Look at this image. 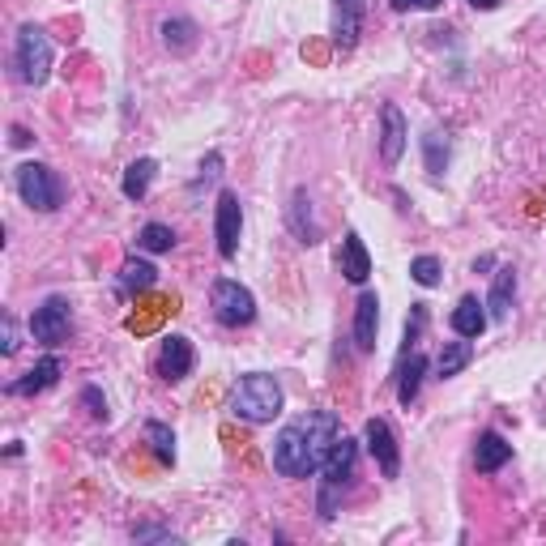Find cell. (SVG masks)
<instances>
[{
    "instance_id": "20",
    "label": "cell",
    "mask_w": 546,
    "mask_h": 546,
    "mask_svg": "<svg viewBox=\"0 0 546 546\" xmlns=\"http://www.w3.org/2000/svg\"><path fill=\"white\" fill-rule=\"evenodd\" d=\"M512 299H517V269L500 265V269H495V282H491V295H487V316L491 320H508Z\"/></svg>"
},
{
    "instance_id": "27",
    "label": "cell",
    "mask_w": 546,
    "mask_h": 546,
    "mask_svg": "<svg viewBox=\"0 0 546 546\" xmlns=\"http://www.w3.org/2000/svg\"><path fill=\"white\" fill-rule=\"evenodd\" d=\"M427 329V303H410V316H406V337H401V359L410 355V350H419V337Z\"/></svg>"
},
{
    "instance_id": "7",
    "label": "cell",
    "mask_w": 546,
    "mask_h": 546,
    "mask_svg": "<svg viewBox=\"0 0 546 546\" xmlns=\"http://www.w3.org/2000/svg\"><path fill=\"white\" fill-rule=\"evenodd\" d=\"M69 333H73V303L64 295H47L39 308L30 312V337L43 342L47 350L64 346V342H69Z\"/></svg>"
},
{
    "instance_id": "13",
    "label": "cell",
    "mask_w": 546,
    "mask_h": 546,
    "mask_svg": "<svg viewBox=\"0 0 546 546\" xmlns=\"http://www.w3.org/2000/svg\"><path fill=\"white\" fill-rule=\"evenodd\" d=\"M60 372H64V363H60L56 355H43L22 380H9L5 393H9V397H35V393H47V389H52V384L60 380Z\"/></svg>"
},
{
    "instance_id": "4",
    "label": "cell",
    "mask_w": 546,
    "mask_h": 546,
    "mask_svg": "<svg viewBox=\"0 0 546 546\" xmlns=\"http://www.w3.org/2000/svg\"><path fill=\"white\" fill-rule=\"evenodd\" d=\"M52 64H56V47L47 39V30L26 22L18 35H13V77L22 86H43L52 77Z\"/></svg>"
},
{
    "instance_id": "29",
    "label": "cell",
    "mask_w": 546,
    "mask_h": 546,
    "mask_svg": "<svg viewBox=\"0 0 546 546\" xmlns=\"http://www.w3.org/2000/svg\"><path fill=\"white\" fill-rule=\"evenodd\" d=\"M440 273H444V265L436 261V256H414L410 261V278L419 286H427V291L431 286H440Z\"/></svg>"
},
{
    "instance_id": "25",
    "label": "cell",
    "mask_w": 546,
    "mask_h": 546,
    "mask_svg": "<svg viewBox=\"0 0 546 546\" xmlns=\"http://www.w3.org/2000/svg\"><path fill=\"white\" fill-rule=\"evenodd\" d=\"M146 444H150V453L163 461V465H175V431H171L167 423L150 419V423H146Z\"/></svg>"
},
{
    "instance_id": "31",
    "label": "cell",
    "mask_w": 546,
    "mask_h": 546,
    "mask_svg": "<svg viewBox=\"0 0 546 546\" xmlns=\"http://www.w3.org/2000/svg\"><path fill=\"white\" fill-rule=\"evenodd\" d=\"M197 171H201V175H197V180H192V192H201L205 184H214L218 175H222V154H218V150H214V154H205Z\"/></svg>"
},
{
    "instance_id": "28",
    "label": "cell",
    "mask_w": 546,
    "mask_h": 546,
    "mask_svg": "<svg viewBox=\"0 0 546 546\" xmlns=\"http://www.w3.org/2000/svg\"><path fill=\"white\" fill-rule=\"evenodd\" d=\"M423 158H427V171L431 175H444L448 171V141L440 133H427L423 137Z\"/></svg>"
},
{
    "instance_id": "14",
    "label": "cell",
    "mask_w": 546,
    "mask_h": 546,
    "mask_svg": "<svg viewBox=\"0 0 546 546\" xmlns=\"http://www.w3.org/2000/svg\"><path fill=\"white\" fill-rule=\"evenodd\" d=\"M286 227L295 231L299 244H308V248L320 244V222H316V214H312L308 188H295V192H291V205H286Z\"/></svg>"
},
{
    "instance_id": "35",
    "label": "cell",
    "mask_w": 546,
    "mask_h": 546,
    "mask_svg": "<svg viewBox=\"0 0 546 546\" xmlns=\"http://www.w3.org/2000/svg\"><path fill=\"white\" fill-rule=\"evenodd\" d=\"M9 141H13V146H18V150H22V146H30V141H35V137H30V133H26V128H22V124H13V128H9Z\"/></svg>"
},
{
    "instance_id": "3",
    "label": "cell",
    "mask_w": 546,
    "mask_h": 546,
    "mask_svg": "<svg viewBox=\"0 0 546 546\" xmlns=\"http://www.w3.org/2000/svg\"><path fill=\"white\" fill-rule=\"evenodd\" d=\"M355 470H359V440H350L346 431L337 436L329 448L325 465H320V495H316V512L320 521H333L337 508H342V495L355 487Z\"/></svg>"
},
{
    "instance_id": "9",
    "label": "cell",
    "mask_w": 546,
    "mask_h": 546,
    "mask_svg": "<svg viewBox=\"0 0 546 546\" xmlns=\"http://www.w3.org/2000/svg\"><path fill=\"white\" fill-rule=\"evenodd\" d=\"M192 367H197V350H192L188 337H184V333L163 337V346H158V355H154V372H158V380L180 384L184 376H192Z\"/></svg>"
},
{
    "instance_id": "15",
    "label": "cell",
    "mask_w": 546,
    "mask_h": 546,
    "mask_svg": "<svg viewBox=\"0 0 546 546\" xmlns=\"http://www.w3.org/2000/svg\"><path fill=\"white\" fill-rule=\"evenodd\" d=\"M350 333H355L359 355H372V350H376V333H380V299H376V291H363L359 295L355 325H350Z\"/></svg>"
},
{
    "instance_id": "21",
    "label": "cell",
    "mask_w": 546,
    "mask_h": 546,
    "mask_svg": "<svg viewBox=\"0 0 546 546\" xmlns=\"http://www.w3.org/2000/svg\"><path fill=\"white\" fill-rule=\"evenodd\" d=\"M470 363H474V342H470V337H461V342H444L440 346V355H436V363H431V372H436V380H453Z\"/></svg>"
},
{
    "instance_id": "32",
    "label": "cell",
    "mask_w": 546,
    "mask_h": 546,
    "mask_svg": "<svg viewBox=\"0 0 546 546\" xmlns=\"http://www.w3.org/2000/svg\"><path fill=\"white\" fill-rule=\"evenodd\" d=\"M133 538H137V542H180V538H175L171 529H163V525H137Z\"/></svg>"
},
{
    "instance_id": "26",
    "label": "cell",
    "mask_w": 546,
    "mask_h": 546,
    "mask_svg": "<svg viewBox=\"0 0 546 546\" xmlns=\"http://www.w3.org/2000/svg\"><path fill=\"white\" fill-rule=\"evenodd\" d=\"M137 248L141 252H171L175 248V231L167 222H146V227L137 231Z\"/></svg>"
},
{
    "instance_id": "5",
    "label": "cell",
    "mask_w": 546,
    "mask_h": 546,
    "mask_svg": "<svg viewBox=\"0 0 546 546\" xmlns=\"http://www.w3.org/2000/svg\"><path fill=\"white\" fill-rule=\"evenodd\" d=\"M18 197L35 214H56L64 205V180L47 163H22L18 167Z\"/></svg>"
},
{
    "instance_id": "19",
    "label": "cell",
    "mask_w": 546,
    "mask_h": 546,
    "mask_svg": "<svg viewBox=\"0 0 546 546\" xmlns=\"http://www.w3.org/2000/svg\"><path fill=\"white\" fill-rule=\"evenodd\" d=\"M512 461V444L500 436V431H483L474 444V470L478 474H495V470H504V465Z\"/></svg>"
},
{
    "instance_id": "11",
    "label": "cell",
    "mask_w": 546,
    "mask_h": 546,
    "mask_svg": "<svg viewBox=\"0 0 546 546\" xmlns=\"http://www.w3.org/2000/svg\"><path fill=\"white\" fill-rule=\"evenodd\" d=\"M406 141H410L406 111H401L397 103H384L380 107V163L384 167H397L401 154H406Z\"/></svg>"
},
{
    "instance_id": "17",
    "label": "cell",
    "mask_w": 546,
    "mask_h": 546,
    "mask_svg": "<svg viewBox=\"0 0 546 546\" xmlns=\"http://www.w3.org/2000/svg\"><path fill=\"white\" fill-rule=\"evenodd\" d=\"M487 303L478 299V295H461L457 299V308H453V316H448V325H453V333L457 337H483V329H487Z\"/></svg>"
},
{
    "instance_id": "16",
    "label": "cell",
    "mask_w": 546,
    "mask_h": 546,
    "mask_svg": "<svg viewBox=\"0 0 546 546\" xmlns=\"http://www.w3.org/2000/svg\"><path fill=\"white\" fill-rule=\"evenodd\" d=\"M427 355L423 350H410L406 359H397V372H393V380H397V401L401 406H414V401H419V389H423V376H427Z\"/></svg>"
},
{
    "instance_id": "18",
    "label": "cell",
    "mask_w": 546,
    "mask_h": 546,
    "mask_svg": "<svg viewBox=\"0 0 546 546\" xmlns=\"http://www.w3.org/2000/svg\"><path fill=\"white\" fill-rule=\"evenodd\" d=\"M337 265H342V278H346V282H355V286H363L367 278H372V256H367V248H363L359 231H346V239H342V256H337Z\"/></svg>"
},
{
    "instance_id": "6",
    "label": "cell",
    "mask_w": 546,
    "mask_h": 546,
    "mask_svg": "<svg viewBox=\"0 0 546 546\" xmlns=\"http://www.w3.org/2000/svg\"><path fill=\"white\" fill-rule=\"evenodd\" d=\"M210 308H214V320L227 329H248L256 320V299L244 282L235 278H218L214 291H210Z\"/></svg>"
},
{
    "instance_id": "22",
    "label": "cell",
    "mask_w": 546,
    "mask_h": 546,
    "mask_svg": "<svg viewBox=\"0 0 546 546\" xmlns=\"http://www.w3.org/2000/svg\"><path fill=\"white\" fill-rule=\"evenodd\" d=\"M154 282H158V269L146 261V256H128V261L120 265V273H116L120 295H146Z\"/></svg>"
},
{
    "instance_id": "34",
    "label": "cell",
    "mask_w": 546,
    "mask_h": 546,
    "mask_svg": "<svg viewBox=\"0 0 546 546\" xmlns=\"http://www.w3.org/2000/svg\"><path fill=\"white\" fill-rule=\"evenodd\" d=\"M397 13H410V9H440V0H389Z\"/></svg>"
},
{
    "instance_id": "24",
    "label": "cell",
    "mask_w": 546,
    "mask_h": 546,
    "mask_svg": "<svg viewBox=\"0 0 546 546\" xmlns=\"http://www.w3.org/2000/svg\"><path fill=\"white\" fill-rule=\"evenodd\" d=\"M154 171H158L154 158H133V163L124 167L120 192H124L128 201H146V192H150V184H154Z\"/></svg>"
},
{
    "instance_id": "1",
    "label": "cell",
    "mask_w": 546,
    "mask_h": 546,
    "mask_svg": "<svg viewBox=\"0 0 546 546\" xmlns=\"http://www.w3.org/2000/svg\"><path fill=\"white\" fill-rule=\"evenodd\" d=\"M342 436V423H337L333 410H308L299 414L295 423H286L273 440V470L282 478H312L320 474L329 448Z\"/></svg>"
},
{
    "instance_id": "8",
    "label": "cell",
    "mask_w": 546,
    "mask_h": 546,
    "mask_svg": "<svg viewBox=\"0 0 546 546\" xmlns=\"http://www.w3.org/2000/svg\"><path fill=\"white\" fill-rule=\"evenodd\" d=\"M239 235H244V205L231 188L218 192V205H214V239H218V256L222 261H235L239 252Z\"/></svg>"
},
{
    "instance_id": "23",
    "label": "cell",
    "mask_w": 546,
    "mask_h": 546,
    "mask_svg": "<svg viewBox=\"0 0 546 546\" xmlns=\"http://www.w3.org/2000/svg\"><path fill=\"white\" fill-rule=\"evenodd\" d=\"M197 43H201V26L192 22V18H167L163 22V47H167L171 56L197 52Z\"/></svg>"
},
{
    "instance_id": "2",
    "label": "cell",
    "mask_w": 546,
    "mask_h": 546,
    "mask_svg": "<svg viewBox=\"0 0 546 546\" xmlns=\"http://www.w3.org/2000/svg\"><path fill=\"white\" fill-rule=\"evenodd\" d=\"M282 406H286V393H282L278 376H269V372L239 376L231 384V397H227V410L252 427H265L273 419H282Z\"/></svg>"
},
{
    "instance_id": "30",
    "label": "cell",
    "mask_w": 546,
    "mask_h": 546,
    "mask_svg": "<svg viewBox=\"0 0 546 546\" xmlns=\"http://www.w3.org/2000/svg\"><path fill=\"white\" fill-rule=\"evenodd\" d=\"M82 410L90 414L94 423H107V397H103L99 384H86V389H82Z\"/></svg>"
},
{
    "instance_id": "10",
    "label": "cell",
    "mask_w": 546,
    "mask_h": 546,
    "mask_svg": "<svg viewBox=\"0 0 546 546\" xmlns=\"http://www.w3.org/2000/svg\"><path fill=\"white\" fill-rule=\"evenodd\" d=\"M363 444H367V453L376 457V465H380L384 478H397V474H401V444H397V431L384 423V419H367V427H363Z\"/></svg>"
},
{
    "instance_id": "12",
    "label": "cell",
    "mask_w": 546,
    "mask_h": 546,
    "mask_svg": "<svg viewBox=\"0 0 546 546\" xmlns=\"http://www.w3.org/2000/svg\"><path fill=\"white\" fill-rule=\"evenodd\" d=\"M363 13H367V0H333V43L342 52H355V43L363 35Z\"/></svg>"
},
{
    "instance_id": "33",
    "label": "cell",
    "mask_w": 546,
    "mask_h": 546,
    "mask_svg": "<svg viewBox=\"0 0 546 546\" xmlns=\"http://www.w3.org/2000/svg\"><path fill=\"white\" fill-rule=\"evenodd\" d=\"M0 350H5V355H18V320H13L9 312H5V346Z\"/></svg>"
},
{
    "instance_id": "36",
    "label": "cell",
    "mask_w": 546,
    "mask_h": 546,
    "mask_svg": "<svg viewBox=\"0 0 546 546\" xmlns=\"http://www.w3.org/2000/svg\"><path fill=\"white\" fill-rule=\"evenodd\" d=\"M474 9H483V13H491V9H500V0H470Z\"/></svg>"
}]
</instances>
